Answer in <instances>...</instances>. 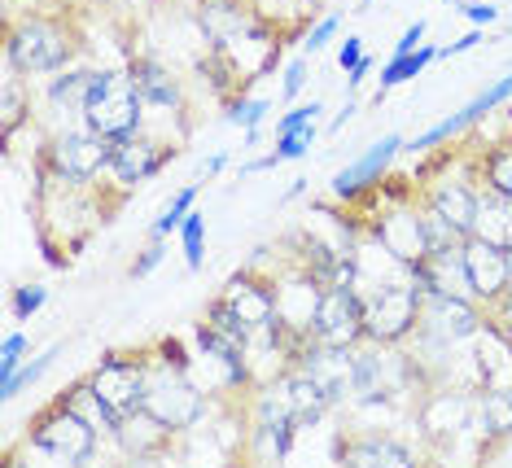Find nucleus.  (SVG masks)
<instances>
[{
  "label": "nucleus",
  "instance_id": "f257e3e1",
  "mask_svg": "<svg viewBox=\"0 0 512 468\" xmlns=\"http://www.w3.org/2000/svg\"><path fill=\"white\" fill-rule=\"evenodd\" d=\"M84 53V35L66 9H22L5 18V66L27 79H49L75 66Z\"/></svg>",
  "mask_w": 512,
  "mask_h": 468
},
{
  "label": "nucleus",
  "instance_id": "f03ea898",
  "mask_svg": "<svg viewBox=\"0 0 512 468\" xmlns=\"http://www.w3.org/2000/svg\"><path fill=\"white\" fill-rule=\"evenodd\" d=\"M110 149L114 140L88 132L84 123H66L40 140L36 171L53 175L57 184H71V189H97L110 171Z\"/></svg>",
  "mask_w": 512,
  "mask_h": 468
},
{
  "label": "nucleus",
  "instance_id": "7ed1b4c3",
  "mask_svg": "<svg viewBox=\"0 0 512 468\" xmlns=\"http://www.w3.org/2000/svg\"><path fill=\"white\" fill-rule=\"evenodd\" d=\"M473 399L477 385L464 381H429L421 390V399L412 407V425L429 455L456 451V442L473 434Z\"/></svg>",
  "mask_w": 512,
  "mask_h": 468
},
{
  "label": "nucleus",
  "instance_id": "20e7f679",
  "mask_svg": "<svg viewBox=\"0 0 512 468\" xmlns=\"http://www.w3.org/2000/svg\"><path fill=\"white\" fill-rule=\"evenodd\" d=\"M145 97L136 92V84L127 79V70L114 66H97L88 88V105H84V123L88 132L106 136V140H127L136 132H145Z\"/></svg>",
  "mask_w": 512,
  "mask_h": 468
},
{
  "label": "nucleus",
  "instance_id": "39448f33",
  "mask_svg": "<svg viewBox=\"0 0 512 468\" xmlns=\"http://www.w3.org/2000/svg\"><path fill=\"white\" fill-rule=\"evenodd\" d=\"M27 442L36 455H44V460H57V464H88L97 460L101 451V429L92 425V420H84L75 412L71 403L53 399L49 407H40L36 420L27 425Z\"/></svg>",
  "mask_w": 512,
  "mask_h": 468
},
{
  "label": "nucleus",
  "instance_id": "423d86ee",
  "mask_svg": "<svg viewBox=\"0 0 512 468\" xmlns=\"http://www.w3.org/2000/svg\"><path fill=\"white\" fill-rule=\"evenodd\" d=\"M364 294V311H368V342L381 346H407L421 324L425 311V289L412 276L386 280V285L359 289Z\"/></svg>",
  "mask_w": 512,
  "mask_h": 468
},
{
  "label": "nucleus",
  "instance_id": "0eeeda50",
  "mask_svg": "<svg viewBox=\"0 0 512 468\" xmlns=\"http://www.w3.org/2000/svg\"><path fill=\"white\" fill-rule=\"evenodd\" d=\"M311 337L320 346H337V350H355L368 342V311H364V294L355 285H324V294L311 315Z\"/></svg>",
  "mask_w": 512,
  "mask_h": 468
},
{
  "label": "nucleus",
  "instance_id": "6e6552de",
  "mask_svg": "<svg viewBox=\"0 0 512 468\" xmlns=\"http://www.w3.org/2000/svg\"><path fill=\"white\" fill-rule=\"evenodd\" d=\"M88 381L119 416L141 412V407H145V390H149V346L110 350V355L88 372Z\"/></svg>",
  "mask_w": 512,
  "mask_h": 468
},
{
  "label": "nucleus",
  "instance_id": "1a4fd4ad",
  "mask_svg": "<svg viewBox=\"0 0 512 468\" xmlns=\"http://www.w3.org/2000/svg\"><path fill=\"white\" fill-rule=\"evenodd\" d=\"M176 158H180L176 140H158L149 132H136L127 140H114L106 180H114V189L132 193V189H141V184L154 180V175H162Z\"/></svg>",
  "mask_w": 512,
  "mask_h": 468
},
{
  "label": "nucleus",
  "instance_id": "9d476101",
  "mask_svg": "<svg viewBox=\"0 0 512 468\" xmlns=\"http://www.w3.org/2000/svg\"><path fill=\"white\" fill-rule=\"evenodd\" d=\"M219 298L241 315V324L250 329V342L263 333H281V307H276V276H259V267H241L237 276H228V285L219 289Z\"/></svg>",
  "mask_w": 512,
  "mask_h": 468
},
{
  "label": "nucleus",
  "instance_id": "9b49d317",
  "mask_svg": "<svg viewBox=\"0 0 512 468\" xmlns=\"http://www.w3.org/2000/svg\"><path fill=\"white\" fill-rule=\"evenodd\" d=\"M403 149H407V140L399 132H390V136H381L377 145H368V154L346 162V167L329 180L333 184V202L359 206V202H368L372 193H381V180H386V171L394 167V158H399Z\"/></svg>",
  "mask_w": 512,
  "mask_h": 468
},
{
  "label": "nucleus",
  "instance_id": "f8f14e48",
  "mask_svg": "<svg viewBox=\"0 0 512 468\" xmlns=\"http://www.w3.org/2000/svg\"><path fill=\"white\" fill-rule=\"evenodd\" d=\"M508 101H512V70L504 79H495V84H486L469 105H460L451 119H442L416 140H407V154H429V149H438V145H451V140H460L464 132H473L477 123H486L495 110H504Z\"/></svg>",
  "mask_w": 512,
  "mask_h": 468
},
{
  "label": "nucleus",
  "instance_id": "ddd939ff",
  "mask_svg": "<svg viewBox=\"0 0 512 468\" xmlns=\"http://www.w3.org/2000/svg\"><path fill=\"white\" fill-rule=\"evenodd\" d=\"M263 390L298 420V429H316L324 416L337 412V399L324 390V381H316L307 368H285L272 381H263Z\"/></svg>",
  "mask_w": 512,
  "mask_h": 468
},
{
  "label": "nucleus",
  "instance_id": "4468645a",
  "mask_svg": "<svg viewBox=\"0 0 512 468\" xmlns=\"http://www.w3.org/2000/svg\"><path fill=\"white\" fill-rule=\"evenodd\" d=\"M333 455L342 464H359V468H377V464H390V468H407L421 460V451L412 447L407 438H399L394 429H368V425H355L337 438Z\"/></svg>",
  "mask_w": 512,
  "mask_h": 468
},
{
  "label": "nucleus",
  "instance_id": "2eb2a0df",
  "mask_svg": "<svg viewBox=\"0 0 512 468\" xmlns=\"http://www.w3.org/2000/svg\"><path fill=\"white\" fill-rule=\"evenodd\" d=\"M123 70H127V79L136 84V92L145 97L149 110L176 114V119L189 114V88H184V79L167 62H162V57H154V53H127Z\"/></svg>",
  "mask_w": 512,
  "mask_h": 468
},
{
  "label": "nucleus",
  "instance_id": "dca6fc26",
  "mask_svg": "<svg viewBox=\"0 0 512 468\" xmlns=\"http://www.w3.org/2000/svg\"><path fill=\"white\" fill-rule=\"evenodd\" d=\"M464 272H469V289H473V302H482L486 311L495 307L499 298L508 294L512 285V263H508V250L486 237H464Z\"/></svg>",
  "mask_w": 512,
  "mask_h": 468
},
{
  "label": "nucleus",
  "instance_id": "f3484780",
  "mask_svg": "<svg viewBox=\"0 0 512 468\" xmlns=\"http://www.w3.org/2000/svg\"><path fill=\"white\" fill-rule=\"evenodd\" d=\"M110 442L119 447V455H127V460H167V455L180 451V434L162 425L158 416H149L145 407L132 416H123V425L114 429Z\"/></svg>",
  "mask_w": 512,
  "mask_h": 468
},
{
  "label": "nucleus",
  "instance_id": "a211bd4d",
  "mask_svg": "<svg viewBox=\"0 0 512 468\" xmlns=\"http://www.w3.org/2000/svg\"><path fill=\"white\" fill-rule=\"evenodd\" d=\"M473 385L477 390H512V337L486 315L473 337Z\"/></svg>",
  "mask_w": 512,
  "mask_h": 468
},
{
  "label": "nucleus",
  "instance_id": "6ab92c4d",
  "mask_svg": "<svg viewBox=\"0 0 512 468\" xmlns=\"http://www.w3.org/2000/svg\"><path fill=\"white\" fill-rule=\"evenodd\" d=\"M412 280L429 294H464L473 298L469 289V272H464V241L442 245V250H429L421 263H412Z\"/></svg>",
  "mask_w": 512,
  "mask_h": 468
},
{
  "label": "nucleus",
  "instance_id": "aec40b11",
  "mask_svg": "<svg viewBox=\"0 0 512 468\" xmlns=\"http://www.w3.org/2000/svg\"><path fill=\"white\" fill-rule=\"evenodd\" d=\"M477 451L491 455L512 438V390H477L473 399V434Z\"/></svg>",
  "mask_w": 512,
  "mask_h": 468
},
{
  "label": "nucleus",
  "instance_id": "412c9836",
  "mask_svg": "<svg viewBox=\"0 0 512 468\" xmlns=\"http://www.w3.org/2000/svg\"><path fill=\"white\" fill-rule=\"evenodd\" d=\"M92 75H97V66H84V62L57 70V75L44 79V105H49L53 114H66L71 123H79L84 119V105H88Z\"/></svg>",
  "mask_w": 512,
  "mask_h": 468
},
{
  "label": "nucleus",
  "instance_id": "4be33fe9",
  "mask_svg": "<svg viewBox=\"0 0 512 468\" xmlns=\"http://www.w3.org/2000/svg\"><path fill=\"white\" fill-rule=\"evenodd\" d=\"M57 399H62V403H71L75 407V412L79 416H84V420H92V425H97L101 429V438H114V429H119L123 425V416L119 412H114V407L106 403V399H101V394L97 390H92V381L88 377H79V381H71V385H66V390L62 394H57Z\"/></svg>",
  "mask_w": 512,
  "mask_h": 468
},
{
  "label": "nucleus",
  "instance_id": "5701e85b",
  "mask_svg": "<svg viewBox=\"0 0 512 468\" xmlns=\"http://www.w3.org/2000/svg\"><path fill=\"white\" fill-rule=\"evenodd\" d=\"M316 136H320V132H316V123L302 127V132H285V136H276L272 154L241 162V180H250V175H263V171H276L281 162H298V158H307V149H316Z\"/></svg>",
  "mask_w": 512,
  "mask_h": 468
},
{
  "label": "nucleus",
  "instance_id": "b1692460",
  "mask_svg": "<svg viewBox=\"0 0 512 468\" xmlns=\"http://www.w3.org/2000/svg\"><path fill=\"white\" fill-rule=\"evenodd\" d=\"M473 162H477V180H482V189H491L495 197L512 202V140L473 149Z\"/></svg>",
  "mask_w": 512,
  "mask_h": 468
},
{
  "label": "nucleus",
  "instance_id": "393cba45",
  "mask_svg": "<svg viewBox=\"0 0 512 468\" xmlns=\"http://www.w3.org/2000/svg\"><path fill=\"white\" fill-rule=\"evenodd\" d=\"M438 57H442V49H434V44H421V49L407 53V57H390V62L381 66V79H377V101L386 97V92L412 84V79H421L425 70L438 62Z\"/></svg>",
  "mask_w": 512,
  "mask_h": 468
},
{
  "label": "nucleus",
  "instance_id": "a878e982",
  "mask_svg": "<svg viewBox=\"0 0 512 468\" xmlns=\"http://www.w3.org/2000/svg\"><path fill=\"white\" fill-rule=\"evenodd\" d=\"M0 114H5V140L18 136L22 123H31V79L5 66V84H0Z\"/></svg>",
  "mask_w": 512,
  "mask_h": 468
},
{
  "label": "nucleus",
  "instance_id": "bb28decb",
  "mask_svg": "<svg viewBox=\"0 0 512 468\" xmlns=\"http://www.w3.org/2000/svg\"><path fill=\"white\" fill-rule=\"evenodd\" d=\"M477 237L495 241V245H512V202L495 197L491 189H482V210H477Z\"/></svg>",
  "mask_w": 512,
  "mask_h": 468
},
{
  "label": "nucleus",
  "instance_id": "cd10ccee",
  "mask_svg": "<svg viewBox=\"0 0 512 468\" xmlns=\"http://www.w3.org/2000/svg\"><path fill=\"white\" fill-rule=\"evenodd\" d=\"M57 355H62V342H53L49 350H40L36 359H27V364H22V368L14 372V377H5V381H0V399H5V403H14L18 394H27L31 385H40V381H44V372H49V368L57 364Z\"/></svg>",
  "mask_w": 512,
  "mask_h": 468
},
{
  "label": "nucleus",
  "instance_id": "c85d7f7f",
  "mask_svg": "<svg viewBox=\"0 0 512 468\" xmlns=\"http://www.w3.org/2000/svg\"><path fill=\"white\" fill-rule=\"evenodd\" d=\"M197 210V184H184L180 193H171V202L158 210V219L149 224V237H171V232H180V224Z\"/></svg>",
  "mask_w": 512,
  "mask_h": 468
},
{
  "label": "nucleus",
  "instance_id": "c756f323",
  "mask_svg": "<svg viewBox=\"0 0 512 468\" xmlns=\"http://www.w3.org/2000/svg\"><path fill=\"white\" fill-rule=\"evenodd\" d=\"M176 237H180V250H184L189 272H202V263H206V215H202V210H193V215L184 219Z\"/></svg>",
  "mask_w": 512,
  "mask_h": 468
},
{
  "label": "nucleus",
  "instance_id": "7c9ffc66",
  "mask_svg": "<svg viewBox=\"0 0 512 468\" xmlns=\"http://www.w3.org/2000/svg\"><path fill=\"white\" fill-rule=\"evenodd\" d=\"M272 114V101L267 97H254V92H246V97H232L228 105H224V123H232V127H263V119Z\"/></svg>",
  "mask_w": 512,
  "mask_h": 468
},
{
  "label": "nucleus",
  "instance_id": "2f4dec72",
  "mask_svg": "<svg viewBox=\"0 0 512 468\" xmlns=\"http://www.w3.org/2000/svg\"><path fill=\"white\" fill-rule=\"evenodd\" d=\"M44 302H49V289L44 285H18L14 294H9V315H14L18 324H27L44 311Z\"/></svg>",
  "mask_w": 512,
  "mask_h": 468
},
{
  "label": "nucleus",
  "instance_id": "473e14b6",
  "mask_svg": "<svg viewBox=\"0 0 512 468\" xmlns=\"http://www.w3.org/2000/svg\"><path fill=\"white\" fill-rule=\"evenodd\" d=\"M324 114V101H298V105H289V110L276 119V136H285V132H302V127H311Z\"/></svg>",
  "mask_w": 512,
  "mask_h": 468
},
{
  "label": "nucleus",
  "instance_id": "72a5a7b5",
  "mask_svg": "<svg viewBox=\"0 0 512 468\" xmlns=\"http://www.w3.org/2000/svg\"><path fill=\"white\" fill-rule=\"evenodd\" d=\"M337 31H342V14H324L307 27V35H302V49H307V57H316L320 49H329V44L337 40Z\"/></svg>",
  "mask_w": 512,
  "mask_h": 468
},
{
  "label": "nucleus",
  "instance_id": "f704fd0d",
  "mask_svg": "<svg viewBox=\"0 0 512 468\" xmlns=\"http://www.w3.org/2000/svg\"><path fill=\"white\" fill-rule=\"evenodd\" d=\"M31 355V337L27 333H5V346H0V381L14 377V372L27 364Z\"/></svg>",
  "mask_w": 512,
  "mask_h": 468
},
{
  "label": "nucleus",
  "instance_id": "c9c22d12",
  "mask_svg": "<svg viewBox=\"0 0 512 468\" xmlns=\"http://www.w3.org/2000/svg\"><path fill=\"white\" fill-rule=\"evenodd\" d=\"M162 259H167V237H149V245L132 259V267H127V276H132V280H145L149 272H158Z\"/></svg>",
  "mask_w": 512,
  "mask_h": 468
},
{
  "label": "nucleus",
  "instance_id": "e433bc0d",
  "mask_svg": "<svg viewBox=\"0 0 512 468\" xmlns=\"http://www.w3.org/2000/svg\"><path fill=\"white\" fill-rule=\"evenodd\" d=\"M307 70H311L307 53H302V57H289V62H285V75H281V101H298V97H302V88H307Z\"/></svg>",
  "mask_w": 512,
  "mask_h": 468
},
{
  "label": "nucleus",
  "instance_id": "4c0bfd02",
  "mask_svg": "<svg viewBox=\"0 0 512 468\" xmlns=\"http://www.w3.org/2000/svg\"><path fill=\"white\" fill-rule=\"evenodd\" d=\"M456 9L469 18V27H495L499 22V5H491V0H460Z\"/></svg>",
  "mask_w": 512,
  "mask_h": 468
},
{
  "label": "nucleus",
  "instance_id": "58836bf2",
  "mask_svg": "<svg viewBox=\"0 0 512 468\" xmlns=\"http://www.w3.org/2000/svg\"><path fill=\"white\" fill-rule=\"evenodd\" d=\"M482 35H486V27H469V31L460 35V40L442 44V57H438V62H451V57H460V53H473L477 44H482Z\"/></svg>",
  "mask_w": 512,
  "mask_h": 468
},
{
  "label": "nucleus",
  "instance_id": "ea45409f",
  "mask_svg": "<svg viewBox=\"0 0 512 468\" xmlns=\"http://www.w3.org/2000/svg\"><path fill=\"white\" fill-rule=\"evenodd\" d=\"M425 31H429V22H425V18H416L412 27H407V31L399 35V44H394V53H390V57H407V53H416V49L425 44Z\"/></svg>",
  "mask_w": 512,
  "mask_h": 468
},
{
  "label": "nucleus",
  "instance_id": "a19ab883",
  "mask_svg": "<svg viewBox=\"0 0 512 468\" xmlns=\"http://www.w3.org/2000/svg\"><path fill=\"white\" fill-rule=\"evenodd\" d=\"M359 57H364V40H359V35H346L342 44H337V66L342 70H351Z\"/></svg>",
  "mask_w": 512,
  "mask_h": 468
},
{
  "label": "nucleus",
  "instance_id": "79ce46f5",
  "mask_svg": "<svg viewBox=\"0 0 512 468\" xmlns=\"http://www.w3.org/2000/svg\"><path fill=\"white\" fill-rule=\"evenodd\" d=\"M368 75H372V57L364 53V57H359V62H355L351 70H346V88H351V92H359V88L368 84Z\"/></svg>",
  "mask_w": 512,
  "mask_h": 468
},
{
  "label": "nucleus",
  "instance_id": "37998d69",
  "mask_svg": "<svg viewBox=\"0 0 512 468\" xmlns=\"http://www.w3.org/2000/svg\"><path fill=\"white\" fill-rule=\"evenodd\" d=\"M224 167H228V154H224V149H219V154H211V158L202 162V180H215V175L224 171Z\"/></svg>",
  "mask_w": 512,
  "mask_h": 468
},
{
  "label": "nucleus",
  "instance_id": "c03bdc74",
  "mask_svg": "<svg viewBox=\"0 0 512 468\" xmlns=\"http://www.w3.org/2000/svg\"><path fill=\"white\" fill-rule=\"evenodd\" d=\"M355 110H359V101L351 97V101H346V105H342V114H337V119L329 123V132H333V136H337V132H342V127H346V123H351V119H355Z\"/></svg>",
  "mask_w": 512,
  "mask_h": 468
},
{
  "label": "nucleus",
  "instance_id": "a18cd8bd",
  "mask_svg": "<svg viewBox=\"0 0 512 468\" xmlns=\"http://www.w3.org/2000/svg\"><path fill=\"white\" fill-rule=\"evenodd\" d=\"M302 193H307V180H294V184H289V189H285L281 206H289V202H294V197H302Z\"/></svg>",
  "mask_w": 512,
  "mask_h": 468
},
{
  "label": "nucleus",
  "instance_id": "49530a36",
  "mask_svg": "<svg viewBox=\"0 0 512 468\" xmlns=\"http://www.w3.org/2000/svg\"><path fill=\"white\" fill-rule=\"evenodd\" d=\"M438 5H460V0H438Z\"/></svg>",
  "mask_w": 512,
  "mask_h": 468
},
{
  "label": "nucleus",
  "instance_id": "de8ad7c7",
  "mask_svg": "<svg viewBox=\"0 0 512 468\" xmlns=\"http://www.w3.org/2000/svg\"><path fill=\"white\" fill-rule=\"evenodd\" d=\"M368 5H372V0H359V9H368Z\"/></svg>",
  "mask_w": 512,
  "mask_h": 468
},
{
  "label": "nucleus",
  "instance_id": "09e8293b",
  "mask_svg": "<svg viewBox=\"0 0 512 468\" xmlns=\"http://www.w3.org/2000/svg\"><path fill=\"white\" fill-rule=\"evenodd\" d=\"M508 263H512V245H508Z\"/></svg>",
  "mask_w": 512,
  "mask_h": 468
}]
</instances>
